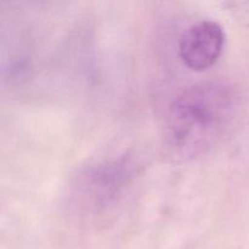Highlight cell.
Masks as SVG:
<instances>
[{
	"label": "cell",
	"mask_w": 249,
	"mask_h": 249,
	"mask_svg": "<svg viewBox=\"0 0 249 249\" xmlns=\"http://www.w3.org/2000/svg\"><path fill=\"white\" fill-rule=\"evenodd\" d=\"M237 94L224 80L195 84L178 95L168 109L165 150L174 160H190L213 147L237 109Z\"/></svg>",
	"instance_id": "cell-1"
},
{
	"label": "cell",
	"mask_w": 249,
	"mask_h": 249,
	"mask_svg": "<svg viewBox=\"0 0 249 249\" xmlns=\"http://www.w3.org/2000/svg\"><path fill=\"white\" fill-rule=\"evenodd\" d=\"M224 44L223 27L211 19H203L190 26L180 36L179 56L186 67L201 72L215 65Z\"/></svg>",
	"instance_id": "cell-2"
},
{
	"label": "cell",
	"mask_w": 249,
	"mask_h": 249,
	"mask_svg": "<svg viewBox=\"0 0 249 249\" xmlns=\"http://www.w3.org/2000/svg\"><path fill=\"white\" fill-rule=\"evenodd\" d=\"M229 7L232 11V14L243 22L245 24L249 26V1H237V2H228Z\"/></svg>",
	"instance_id": "cell-3"
}]
</instances>
